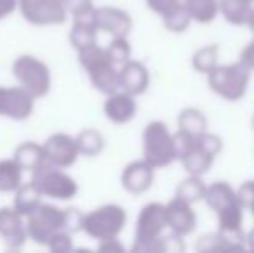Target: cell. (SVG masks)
Returning <instances> with one entry per match:
<instances>
[{"instance_id": "obj_1", "label": "cell", "mask_w": 254, "mask_h": 253, "mask_svg": "<svg viewBox=\"0 0 254 253\" xmlns=\"http://www.w3.org/2000/svg\"><path fill=\"white\" fill-rule=\"evenodd\" d=\"M81 217L83 213L78 208H59L51 203L42 201L30 215L26 217V234L28 240L35 245L45 247L59 231H67L74 234L81 231Z\"/></svg>"}, {"instance_id": "obj_2", "label": "cell", "mask_w": 254, "mask_h": 253, "mask_svg": "<svg viewBox=\"0 0 254 253\" xmlns=\"http://www.w3.org/2000/svg\"><path fill=\"white\" fill-rule=\"evenodd\" d=\"M251 73V70H248L241 61H237L230 64H218L206 77L213 94H216L223 101L235 102L241 101L248 94Z\"/></svg>"}, {"instance_id": "obj_3", "label": "cell", "mask_w": 254, "mask_h": 253, "mask_svg": "<svg viewBox=\"0 0 254 253\" xmlns=\"http://www.w3.org/2000/svg\"><path fill=\"white\" fill-rule=\"evenodd\" d=\"M78 63L87 73L92 87L99 90L101 94L107 95L111 92L118 90V66L111 63L107 58L106 49L101 47L99 44H94L87 49H81L76 52Z\"/></svg>"}, {"instance_id": "obj_4", "label": "cell", "mask_w": 254, "mask_h": 253, "mask_svg": "<svg viewBox=\"0 0 254 253\" xmlns=\"http://www.w3.org/2000/svg\"><path fill=\"white\" fill-rule=\"evenodd\" d=\"M128 222V213L121 205L106 203L97 208L83 213L81 217V233L95 241L107 238H120Z\"/></svg>"}, {"instance_id": "obj_5", "label": "cell", "mask_w": 254, "mask_h": 253, "mask_svg": "<svg viewBox=\"0 0 254 253\" xmlns=\"http://www.w3.org/2000/svg\"><path fill=\"white\" fill-rule=\"evenodd\" d=\"M142 158L154 169H164L177 162L173 134L161 120L149 122L142 132Z\"/></svg>"}, {"instance_id": "obj_6", "label": "cell", "mask_w": 254, "mask_h": 253, "mask_svg": "<svg viewBox=\"0 0 254 253\" xmlns=\"http://www.w3.org/2000/svg\"><path fill=\"white\" fill-rule=\"evenodd\" d=\"M12 77L19 87L28 90L35 99H42L52 88L51 68L31 54H21L12 63Z\"/></svg>"}, {"instance_id": "obj_7", "label": "cell", "mask_w": 254, "mask_h": 253, "mask_svg": "<svg viewBox=\"0 0 254 253\" xmlns=\"http://www.w3.org/2000/svg\"><path fill=\"white\" fill-rule=\"evenodd\" d=\"M31 182L42 196L57 201H69L78 194V182L64 169L44 165L31 173Z\"/></svg>"}, {"instance_id": "obj_8", "label": "cell", "mask_w": 254, "mask_h": 253, "mask_svg": "<svg viewBox=\"0 0 254 253\" xmlns=\"http://www.w3.org/2000/svg\"><path fill=\"white\" fill-rule=\"evenodd\" d=\"M17 10L33 26H57L69 17L66 5L59 0H17Z\"/></svg>"}, {"instance_id": "obj_9", "label": "cell", "mask_w": 254, "mask_h": 253, "mask_svg": "<svg viewBox=\"0 0 254 253\" xmlns=\"http://www.w3.org/2000/svg\"><path fill=\"white\" fill-rule=\"evenodd\" d=\"M166 229V210H164L163 203L152 201L144 205L137 215V222H135V238L131 252H137L145 243L159 238Z\"/></svg>"}, {"instance_id": "obj_10", "label": "cell", "mask_w": 254, "mask_h": 253, "mask_svg": "<svg viewBox=\"0 0 254 253\" xmlns=\"http://www.w3.org/2000/svg\"><path fill=\"white\" fill-rule=\"evenodd\" d=\"M37 99L19 85H0V118L26 122L35 111Z\"/></svg>"}, {"instance_id": "obj_11", "label": "cell", "mask_w": 254, "mask_h": 253, "mask_svg": "<svg viewBox=\"0 0 254 253\" xmlns=\"http://www.w3.org/2000/svg\"><path fill=\"white\" fill-rule=\"evenodd\" d=\"M42 148H44L45 165L57 167V169H71L80 158L74 135H69L66 132H56L49 135Z\"/></svg>"}, {"instance_id": "obj_12", "label": "cell", "mask_w": 254, "mask_h": 253, "mask_svg": "<svg viewBox=\"0 0 254 253\" xmlns=\"http://www.w3.org/2000/svg\"><path fill=\"white\" fill-rule=\"evenodd\" d=\"M94 24L97 31L111 37H128L133 30V19L125 9L114 5H102L94 9Z\"/></svg>"}, {"instance_id": "obj_13", "label": "cell", "mask_w": 254, "mask_h": 253, "mask_svg": "<svg viewBox=\"0 0 254 253\" xmlns=\"http://www.w3.org/2000/svg\"><path fill=\"white\" fill-rule=\"evenodd\" d=\"M164 210H166L168 229L171 233L185 238L190 236L195 231V227H197V213L194 210V205L173 196L170 201L164 203Z\"/></svg>"}, {"instance_id": "obj_14", "label": "cell", "mask_w": 254, "mask_h": 253, "mask_svg": "<svg viewBox=\"0 0 254 253\" xmlns=\"http://www.w3.org/2000/svg\"><path fill=\"white\" fill-rule=\"evenodd\" d=\"M118 84H120V90L138 97L149 90L151 73L144 63L137 61V59H128L127 63L118 68Z\"/></svg>"}, {"instance_id": "obj_15", "label": "cell", "mask_w": 254, "mask_h": 253, "mask_svg": "<svg viewBox=\"0 0 254 253\" xmlns=\"http://www.w3.org/2000/svg\"><path fill=\"white\" fill-rule=\"evenodd\" d=\"M102 111L111 123H114V125H127V123H130L137 116V97L118 88V90L106 95Z\"/></svg>"}, {"instance_id": "obj_16", "label": "cell", "mask_w": 254, "mask_h": 253, "mask_svg": "<svg viewBox=\"0 0 254 253\" xmlns=\"http://www.w3.org/2000/svg\"><path fill=\"white\" fill-rule=\"evenodd\" d=\"M0 240L10 250H19L28 241L26 219L12 206L0 208Z\"/></svg>"}, {"instance_id": "obj_17", "label": "cell", "mask_w": 254, "mask_h": 253, "mask_svg": "<svg viewBox=\"0 0 254 253\" xmlns=\"http://www.w3.org/2000/svg\"><path fill=\"white\" fill-rule=\"evenodd\" d=\"M156 169L144 158L130 162L121 172V186L130 194H144L152 187Z\"/></svg>"}, {"instance_id": "obj_18", "label": "cell", "mask_w": 254, "mask_h": 253, "mask_svg": "<svg viewBox=\"0 0 254 253\" xmlns=\"http://www.w3.org/2000/svg\"><path fill=\"white\" fill-rule=\"evenodd\" d=\"M204 203L213 210L214 213L220 210L227 208L232 205H239V196L237 189L232 187L230 182L227 180H214V182L206 186V194H204Z\"/></svg>"}, {"instance_id": "obj_19", "label": "cell", "mask_w": 254, "mask_h": 253, "mask_svg": "<svg viewBox=\"0 0 254 253\" xmlns=\"http://www.w3.org/2000/svg\"><path fill=\"white\" fill-rule=\"evenodd\" d=\"M216 156H213L211 153H207L206 149H202L197 144V141H194L192 148L189 151H185L184 155L178 158V162L182 163L184 170L187 172V175H197L204 177L213 167Z\"/></svg>"}, {"instance_id": "obj_20", "label": "cell", "mask_w": 254, "mask_h": 253, "mask_svg": "<svg viewBox=\"0 0 254 253\" xmlns=\"http://www.w3.org/2000/svg\"><path fill=\"white\" fill-rule=\"evenodd\" d=\"M12 160L21 167L23 172L33 173L35 170L42 169L45 165V156H44V148L42 144L33 141L21 142L16 149H14Z\"/></svg>"}, {"instance_id": "obj_21", "label": "cell", "mask_w": 254, "mask_h": 253, "mask_svg": "<svg viewBox=\"0 0 254 253\" xmlns=\"http://www.w3.org/2000/svg\"><path fill=\"white\" fill-rule=\"evenodd\" d=\"M97 28L94 24L92 17H81V19H73V26L69 31V44L74 51H81L90 45L97 44Z\"/></svg>"}, {"instance_id": "obj_22", "label": "cell", "mask_w": 254, "mask_h": 253, "mask_svg": "<svg viewBox=\"0 0 254 253\" xmlns=\"http://www.w3.org/2000/svg\"><path fill=\"white\" fill-rule=\"evenodd\" d=\"M12 194H14V199L10 206H12L17 213H21L24 219L40 205L42 198H44V196L40 194V191L33 186L31 180L30 182H23Z\"/></svg>"}, {"instance_id": "obj_23", "label": "cell", "mask_w": 254, "mask_h": 253, "mask_svg": "<svg viewBox=\"0 0 254 253\" xmlns=\"http://www.w3.org/2000/svg\"><path fill=\"white\" fill-rule=\"evenodd\" d=\"M253 5L251 0H218V14L234 26H246Z\"/></svg>"}, {"instance_id": "obj_24", "label": "cell", "mask_w": 254, "mask_h": 253, "mask_svg": "<svg viewBox=\"0 0 254 253\" xmlns=\"http://www.w3.org/2000/svg\"><path fill=\"white\" fill-rule=\"evenodd\" d=\"M74 141H76L80 156H87V158H95L106 148V139L97 128H83L74 135Z\"/></svg>"}, {"instance_id": "obj_25", "label": "cell", "mask_w": 254, "mask_h": 253, "mask_svg": "<svg viewBox=\"0 0 254 253\" xmlns=\"http://www.w3.org/2000/svg\"><path fill=\"white\" fill-rule=\"evenodd\" d=\"M177 125H178V130L195 137V135L207 130V118L199 108L189 106V108H184L178 113Z\"/></svg>"}, {"instance_id": "obj_26", "label": "cell", "mask_w": 254, "mask_h": 253, "mask_svg": "<svg viewBox=\"0 0 254 253\" xmlns=\"http://www.w3.org/2000/svg\"><path fill=\"white\" fill-rule=\"evenodd\" d=\"M23 184V170L12 158L0 160V192L12 194Z\"/></svg>"}, {"instance_id": "obj_27", "label": "cell", "mask_w": 254, "mask_h": 253, "mask_svg": "<svg viewBox=\"0 0 254 253\" xmlns=\"http://www.w3.org/2000/svg\"><path fill=\"white\" fill-rule=\"evenodd\" d=\"M206 186L207 184L202 180V177L197 175H187L184 180H180V184L177 186L175 196L184 201L195 205V203H201L206 194Z\"/></svg>"}, {"instance_id": "obj_28", "label": "cell", "mask_w": 254, "mask_h": 253, "mask_svg": "<svg viewBox=\"0 0 254 253\" xmlns=\"http://www.w3.org/2000/svg\"><path fill=\"white\" fill-rule=\"evenodd\" d=\"M187 7L192 21L209 24L218 17V0H182Z\"/></svg>"}, {"instance_id": "obj_29", "label": "cell", "mask_w": 254, "mask_h": 253, "mask_svg": "<svg viewBox=\"0 0 254 253\" xmlns=\"http://www.w3.org/2000/svg\"><path fill=\"white\" fill-rule=\"evenodd\" d=\"M163 19V26L166 28L170 33H184L189 30L194 21H192L190 14H189L187 7L184 5V2H180L178 5H175L173 9H170L168 12H164L161 16Z\"/></svg>"}, {"instance_id": "obj_30", "label": "cell", "mask_w": 254, "mask_h": 253, "mask_svg": "<svg viewBox=\"0 0 254 253\" xmlns=\"http://www.w3.org/2000/svg\"><path fill=\"white\" fill-rule=\"evenodd\" d=\"M218 61H220V45L218 44L204 45L192 54V68L201 75H207L211 70H214L220 64Z\"/></svg>"}, {"instance_id": "obj_31", "label": "cell", "mask_w": 254, "mask_h": 253, "mask_svg": "<svg viewBox=\"0 0 254 253\" xmlns=\"http://www.w3.org/2000/svg\"><path fill=\"white\" fill-rule=\"evenodd\" d=\"M104 49H106V54L111 59V63L116 64L118 68L127 63L128 59H131V44L128 37H111V42Z\"/></svg>"}, {"instance_id": "obj_32", "label": "cell", "mask_w": 254, "mask_h": 253, "mask_svg": "<svg viewBox=\"0 0 254 253\" xmlns=\"http://www.w3.org/2000/svg\"><path fill=\"white\" fill-rule=\"evenodd\" d=\"M195 248L197 252H202V253H216V252H235L234 247L228 243L227 238L221 236L218 231L214 233H207L201 236L195 243Z\"/></svg>"}, {"instance_id": "obj_33", "label": "cell", "mask_w": 254, "mask_h": 253, "mask_svg": "<svg viewBox=\"0 0 254 253\" xmlns=\"http://www.w3.org/2000/svg\"><path fill=\"white\" fill-rule=\"evenodd\" d=\"M45 247L49 248L52 253H69L74 250L73 245V234L67 233V231H59L54 236H51V240L47 241Z\"/></svg>"}, {"instance_id": "obj_34", "label": "cell", "mask_w": 254, "mask_h": 253, "mask_svg": "<svg viewBox=\"0 0 254 253\" xmlns=\"http://www.w3.org/2000/svg\"><path fill=\"white\" fill-rule=\"evenodd\" d=\"M195 141H197V144L201 146L202 149H206L207 153H211L213 156L220 155L221 151H223V139H221V135L214 134V132H202V134L195 135Z\"/></svg>"}, {"instance_id": "obj_35", "label": "cell", "mask_w": 254, "mask_h": 253, "mask_svg": "<svg viewBox=\"0 0 254 253\" xmlns=\"http://www.w3.org/2000/svg\"><path fill=\"white\" fill-rule=\"evenodd\" d=\"M237 196L241 205L244 206V210H249L251 215L254 217V180H246L239 186Z\"/></svg>"}, {"instance_id": "obj_36", "label": "cell", "mask_w": 254, "mask_h": 253, "mask_svg": "<svg viewBox=\"0 0 254 253\" xmlns=\"http://www.w3.org/2000/svg\"><path fill=\"white\" fill-rule=\"evenodd\" d=\"M182 0H145L147 7L157 16H163L164 12H168L170 9H173L175 5H178Z\"/></svg>"}, {"instance_id": "obj_37", "label": "cell", "mask_w": 254, "mask_h": 253, "mask_svg": "<svg viewBox=\"0 0 254 253\" xmlns=\"http://www.w3.org/2000/svg\"><path fill=\"white\" fill-rule=\"evenodd\" d=\"M97 252L104 253H123L125 247L118 238H107V240H101L97 245Z\"/></svg>"}, {"instance_id": "obj_38", "label": "cell", "mask_w": 254, "mask_h": 253, "mask_svg": "<svg viewBox=\"0 0 254 253\" xmlns=\"http://www.w3.org/2000/svg\"><path fill=\"white\" fill-rule=\"evenodd\" d=\"M239 61L244 64L248 70L254 71V38L248 45H244V49H242L241 54H239Z\"/></svg>"}, {"instance_id": "obj_39", "label": "cell", "mask_w": 254, "mask_h": 253, "mask_svg": "<svg viewBox=\"0 0 254 253\" xmlns=\"http://www.w3.org/2000/svg\"><path fill=\"white\" fill-rule=\"evenodd\" d=\"M17 10V0H0V21L7 19Z\"/></svg>"}, {"instance_id": "obj_40", "label": "cell", "mask_w": 254, "mask_h": 253, "mask_svg": "<svg viewBox=\"0 0 254 253\" xmlns=\"http://www.w3.org/2000/svg\"><path fill=\"white\" fill-rule=\"evenodd\" d=\"M246 248H248L249 252H254V227L246 234Z\"/></svg>"}, {"instance_id": "obj_41", "label": "cell", "mask_w": 254, "mask_h": 253, "mask_svg": "<svg viewBox=\"0 0 254 253\" xmlns=\"http://www.w3.org/2000/svg\"><path fill=\"white\" fill-rule=\"evenodd\" d=\"M246 26L251 30V33L254 35V5H253V9H251V12H249V16H248V21H246Z\"/></svg>"}, {"instance_id": "obj_42", "label": "cell", "mask_w": 254, "mask_h": 253, "mask_svg": "<svg viewBox=\"0 0 254 253\" xmlns=\"http://www.w3.org/2000/svg\"><path fill=\"white\" fill-rule=\"evenodd\" d=\"M59 2H61V3H64V5H67V3H69L71 0H59Z\"/></svg>"}, {"instance_id": "obj_43", "label": "cell", "mask_w": 254, "mask_h": 253, "mask_svg": "<svg viewBox=\"0 0 254 253\" xmlns=\"http://www.w3.org/2000/svg\"><path fill=\"white\" fill-rule=\"evenodd\" d=\"M251 125H253V128H254V115H253V120H251Z\"/></svg>"}, {"instance_id": "obj_44", "label": "cell", "mask_w": 254, "mask_h": 253, "mask_svg": "<svg viewBox=\"0 0 254 253\" xmlns=\"http://www.w3.org/2000/svg\"><path fill=\"white\" fill-rule=\"evenodd\" d=\"M251 2H253V3H254V0H251Z\"/></svg>"}]
</instances>
